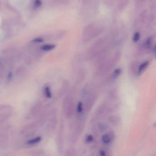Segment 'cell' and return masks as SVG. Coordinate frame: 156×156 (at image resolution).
<instances>
[{
    "instance_id": "obj_3",
    "label": "cell",
    "mask_w": 156,
    "mask_h": 156,
    "mask_svg": "<svg viewBox=\"0 0 156 156\" xmlns=\"http://www.w3.org/2000/svg\"><path fill=\"white\" fill-rule=\"evenodd\" d=\"M6 74V67L4 64H0V81L5 78Z\"/></svg>"
},
{
    "instance_id": "obj_12",
    "label": "cell",
    "mask_w": 156,
    "mask_h": 156,
    "mask_svg": "<svg viewBox=\"0 0 156 156\" xmlns=\"http://www.w3.org/2000/svg\"><path fill=\"white\" fill-rule=\"evenodd\" d=\"M121 72H122V70H121V69H116L114 70V77H117V76H119V75L121 74Z\"/></svg>"
},
{
    "instance_id": "obj_17",
    "label": "cell",
    "mask_w": 156,
    "mask_h": 156,
    "mask_svg": "<svg viewBox=\"0 0 156 156\" xmlns=\"http://www.w3.org/2000/svg\"><path fill=\"white\" fill-rule=\"evenodd\" d=\"M93 140V137H92V135H89L88 136H87V138H86V141L87 142H92Z\"/></svg>"
},
{
    "instance_id": "obj_7",
    "label": "cell",
    "mask_w": 156,
    "mask_h": 156,
    "mask_svg": "<svg viewBox=\"0 0 156 156\" xmlns=\"http://www.w3.org/2000/svg\"><path fill=\"white\" fill-rule=\"evenodd\" d=\"M12 109V107L8 104H0V112Z\"/></svg>"
},
{
    "instance_id": "obj_11",
    "label": "cell",
    "mask_w": 156,
    "mask_h": 156,
    "mask_svg": "<svg viewBox=\"0 0 156 156\" xmlns=\"http://www.w3.org/2000/svg\"><path fill=\"white\" fill-rule=\"evenodd\" d=\"M44 39L42 37H36L35 39L33 40V42L34 43H42L44 42Z\"/></svg>"
},
{
    "instance_id": "obj_15",
    "label": "cell",
    "mask_w": 156,
    "mask_h": 156,
    "mask_svg": "<svg viewBox=\"0 0 156 156\" xmlns=\"http://www.w3.org/2000/svg\"><path fill=\"white\" fill-rule=\"evenodd\" d=\"M12 78H13V74H12V72H9L8 73V75H7V80H8V81H11L12 80Z\"/></svg>"
},
{
    "instance_id": "obj_14",
    "label": "cell",
    "mask_w": 156,
    "mask_h": 156,
    "mask_svg": "<svg viewBox=\"0 0 156 156\" xmlns=\"http://www.w3.org/2000/svg\"><path fill=\"white\" fill-rule=\"evenodd\" d=\"M152 45V39L151 38H148L146 42V46L147 48H150Z\"/></svg>"
},
{
    "instance_id": "obj_9",
    "label": "cell",
    "mask_w": 156,
    "mask_h": 156,
    "mask_svg": "<svg viewBox=\"0 0 156 156\" xmlns=\"http://www.w3.org/2000/svg\"><path fill=\"white\" fill-rule=\"evenodd\" d=\"M103 142L105 144H109L110 142V137L107 134H105L103 136Z\"/></svg>"
},
{
    "instance_id": "obj_13",
    "label": "cell",
    "mask_w": 156,
    "mask_h": 156,
    "mask_svg": "<svg viewBox=\"0 0 156 156\" xmlns=\"http://www.w3.org/2000/svg\"><path fill=\"white\" fill-rule=\"evenodd\" d=\"M83 104L81 102H78L77 106V112L79 113H80L83 111Z\"/></svg>"
},
{
    "instance_id": "obj_10",
    "label": "cell",
    "mask_w": 156,
    "mask_h": 156,
    "mask_svg": "<svg viewBox=\"0 0 156 156\" xmlns=\"http://www.w3.org/2000/svg\"><path fill=\"white\" fill-rule=\"evenodd\" d=\"M140 39V34L139 32H136L133 36V42H137Z\"/></svg>"
},
{
    "instance_id": "obj_19",
    "label": "cell",
    "mask_w": 156,
    "mask_h": 156,
    "mask_svg": "<svg viewBox=\"0 0 156 156\" xmlns=\"http://www.w3.org/2000/svg\"><path fill=\"white\" fill-rule=\"evenodd\" d=\"M100 156H106L105 152L103 151H101L100 152Z\"/></svg>"
},
{
    "instance_id": "obj_16",
    "label": "cell",
    "mask_w": 156,
    "mask_h": 156,
    "mask_svg": "<svg viewBox=\"0 0 156 156\" xmlns=\"http://www.w3.org/2000/svg\"><path fill=\"white\" fill-rule=\"evenodd\" d=\"M34 6L36 7H40L42 5V2L41 0H35L34 2Z\"/></svg>"
},
{
    "instance_id": "obj_2",
    "label": "cell",
    "mask_w": 156,
    "mask_h": 156,
    "mask_svg": "<svg viewBox=\"0 0 156 156\" xmlns=\"http://www.w3.org/2000/svg\"><path fill=\"white\" fill-rule=\"evenodd\" d=\"M55 47L56 46L55 44H46L42 45V46L40 47V49L41 50L43 51H50L54 50Z\"/></svg>"
},
{
    "instance_id": "obj_5",
    "label": "cell",
    "mask_w": 156,
    "mask_h": 156,
    "mask_svg": "<svg viewBox=\"0 0 156 156\" xmlns=\"http://www.w3.org/2000/svg\"><path fill=\"white\" fill-rule=\"evenodd\" d=\"M44 95L45 96L48 98H51L52 93L51 91V88L49 86H45L44 89Z\"/></svg>"
},
{
    "instance_id": "obj_6",
    "label": "cell",
    "mask_w": 156,
    "mask_h": 156,
    "mask_svg": "<svg viewBox=\"0 0 156 156\" xmlns=\"http://www.w3.org/2000/svg\"><path fill=\"white\" fill-rule=\"evenodd\" d=\"M25 72V69L24 67H19L17 69L16 74L18 76H22Z\"/></svg>"
},
{
    "instance_id": "obj_8",
    "label": "cell",
    "mask_w": 156,
    "mask_h": 156,
    "mask_svg": "<svg viewBox=\"0 0 156 156\" xmlns=\"http://www.w3.org/2000/svg\"><path fill=\"white\" fill-rule=\"evenodd\" d=\"M149 64V62L148 61L145 62L144 63L141 64V65H140L139 68V71L140 72L143 71L148 67Z\"/></svg>"
},
{
    "instance_id": "obj_18",
    "label": "cell",
    "mask_w": 156,
    "mask_h": 156,
    "mask_svg": "<svg viewBox=\"0 0 156 156\" xmlns=\"http://www.w3.org/2000/svg\"><path fill=\"white\" fill-rule=\"evenodd\" d=\"M32 58L30 57L27 58L25 60L26 63L27 64H31L32 63Z\"/></svg>"
},
{
    "instance_id": "obj_1",
    "label": "cell",
    "mask_w": 156,
    "mask_h": 156,
    "mask_svg": "<svg viewBox=\"0 0 156 156\" xmlns=\"http://www.w3.org/2000/svg\"><path fill=\"white\" fill-rule=\"evenodd\" d=\"M42 108V104L40 102H38L32 107L31 110V114L33 116H36L40 112Z\"/></svg>"
},
{
    "instance_id": "obj_4",
    "label": "cell",
    "mask_w": 156,
    "mask_h": 156,
    "mask_svg": "<svg viewBox=\"0 0 156 156\" xmlns=\"http://www.w3.org/2000/svg\"><path fill=\"white\" fill-rule=\"evenodd\" d=\"M41 140V138L40 136H38L36 138L28 140L27 142V144H28V145H34V144L39 143V142H40Z\"/></svg>"
}]
</instances>
